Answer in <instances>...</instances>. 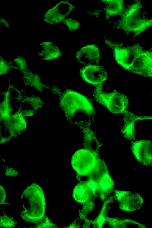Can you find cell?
Returning a JSON list of instances; mask_svg holds the SVG:
<instances>
[{"label":"cell","mask_w":152,"mask_h":228,"mask_svg":"<svg viewBox=\"0 0 152 228\" xmlns=\"http://www.w3.org/2000/svg\"><path fill=\"white\" fill-rule=\"evenodd\" d=\"M59 96V107L66 119L81 129L89 127L96 114L91 101L81 94L69 89Z\"/></svg>","instance_id":"obj_1"},{"label":"cell","mask_w":152,"mask_h":228,"mask_svg":"<svg viewBox=\"0 0 152 228\" xmlns=\"http://www.w3.org/2000/svg\"><path fill=\"white\" fill-rule=\"evenodd\" d=\"M23 210L19 215L25 222L36 224L45 215L46 203L42 188L35 183L27 187L21 197Z\"/></svg>","instance_id":"obj_2"},{"label":"cell","mask_w":152,"mask_h":228,"mask_svg":"<svg viewBox=\"0 0 152 228\" xmlns=\"http://www.w3.org/2000/svg\"><path fill=\"white\" fill-rule=\"evenodd\" d=\"M143 8L140 1H134L125 8L120 19L114 24V27L127 35L133 33L134 38L152 27V17L149 18L146 17Z\"/></svg>","instance_id":"obj_3"},{"label":"cell","mask_w":152,"mask_h":228,"mask_svg":"<svg viewBox=\"0 0 152 228\" xmlns=\"http://www.w3.org/2000/svg\"><path fill=\"white\" fill-rule=\"evenodd\" d=\"M71 165L76 172V178L79 181H82L84 178L97 175L107 165L99 156L84 148L77 151L73 154Z\"/></svg>","instance_id":"obj_4"},{"label":"cell","mask_w":152,"mask_h":228,"mask_svg":"<svg viewBox=\"0 0 152 228\" xmlns=\"http://www.w3.org/2000/svg\"><path fill=\"white\" fill-rule=\"evenodd\" d=\"M132 46V51L125 70L144 77H152V50H145L138 43Z\"/></svg>","instance_id":"obj_5"},{"label":"cell","mask_w":152,"mask_h":228,"mask_svg":"<svg viewBox=\"0 0 152 228\" xmlns=\"http://www.w3.org/2000/svg\"><path fill=\"white\" fill-rule=\"evenodd\" d=\"M103 89V84L95 86L93 96L97 102L114 114L123 113L127 110L129 101L126 95L116 90L106 92Z\"/></svg>","instance_id":"obj_6"},{"label":"cell","mask_w":152,"mask_h":228,"mask_svg":"<svg viewBox=\"0 0 152 228\" xmlns=\"http://www.w3.org/2000/svg\"><path fill=\"white\" fill-rule=\"evenodd\" d=\"M121 211L133 212L140 209L143 206L144 200L138 193L129 191L115 190L114 195Z\"/></svg>","instance_id":"obj_7"},{"label":"cell","mask_w":152,"mask_h":228,"mask_svg":"<svg viewBox=\"0 0 152 228\" xmlns=\"http://www.w3.org/2000/svg\"><path fill=\"white\" fill-rule=\"evenodd\" d=\"M130 149L136 160L142 165L149 166L152 162V142L148 140L132 141Z\"/></svg>","instance_id":"obj_8"},{"label":"cell","mask_w":152,"mask_h":228,"mask_svg":"<svg viewBox=\"0 0 152 228\" xmlns=\"http://www.w3.org/2000/svg\"><path fill=\"white\" fill-rule=\"evenodd\" d=\"M75 7L67 1H61L46 13L43 20L51 24L63 22Z\"/></svg>","instance_id":"obj_9"},{"label":"cell","mask_w":152,"mask_h":228,"mask_svg":"<svg viewBox=\"0 0 152 228\" xmlns=\"http://www.w3.org/2000/svg\"><path fill=\"white\" fill-rule=\"evenodd\" d=\"M79 73L85 81L95 86L103 84L107 77L105 69L97 65L86 66L80 69Z\"/></svg>","instance_id":"obj_10"},{"label":"cell","mask_w":152,"mask_h":228,"mask_svg":"<svg viewBox=\"0 0 152 228\" xmlns=\"http://www.w3.org/2000/svg\"><path fill=\"white\" fill-rule=\"evenodd\" d=\"M21 105L18 109L13 112L9 119L2 124L12 137L20 135L27 128V121L22 113Z\"/></svg>","instance_id":"obj_11"},{"label":"cell","mask_w":152,"mask_h":228,"mask_svg":"<svg viewBox=\"0 0 152 228\" xmlns=\"http://www.w3.org/2000/svg\"><path fill=\"white\" fill-rule=\"evenodd\" d=\"M75 57L79 63L86 66L97 65L101 58L99 49L95 44L83 47L76 53Z\"/></svg>","instance_id":"obj_12"},{"label":"cell","mask_w":152,"mask_h":228,"mask_svg":"<svg viewBox=\"0 0 152 228\" xmlns=\"http://www.w3.org/2000/svg\"><path fill=\"white\" fill-rule=\"evenodd\" d=\"M98 185V197L103 202L115 190V184L107 167H105L95 175Z\"/></svg>","instance_id":"obj_13"},{"label":"cell","mask_w":152,"mask_h":228,"mask_svg":"<svg viewBox=\"0 0 152 228\" xmlns=\"http://www.w3.org/2000/svg\"><path fill=\"white\" fill-rule=\"evenodd\" d=\"M124 125L121 129V132L126 139L134 140L136 137L135 123L141 118L133 113L126 110L123 113Z\"/></svg>","instance_id":"obj_14"},{"label":"cell","mask_w":152,"mask_h":228,"mask_svg":"<svg viewBox=\"0 0 152 228\" xmlns=\"http://www.w3.org/2000/svg\"><path fill=\"white\" fill-rule=\"evenodd\" d=\"M82 131L83 136V148L99 156V150L102 144L99 141L94 131L89 127L83 128Z\"/></svg>","instance_id":"obj_15"},{"label":"cell","mask_w":152,"mask_h":228,"mask_svg":"<svg viewBox=\"0 0 152 228\" xmlns=\"http://www.w3.org/2000/svg\"><path fill=\"white\" fill-rule=\"evenodd\" d=\"M25 85L29 86L42 93L45 90H50L51 87L44 84L37 74L31 72L28 67L22 72Z\"/></svg>","instance_id":"obj_16"},{"label":"cell","mask_w":152,"mask_h":228,"mask_svg":"<svg viewBox=\"0 0 152 228\" xmlns=\"http://www.w3.org/2000/svg\"><path fill=\"white\" fill-rule=\"evenodd\" d=\"M115 201L113 196L108 197L103 202L98 214L95 219H90L91 224L93 228H101L106 224V220L108 213L110 209L109 205Z\"/></svg>","instance_id":"obj_17"},{"label":"cell","mask_w":152,"mask_h":228,"mask_svg":"<svg viewBox=\"0 0 152 228\" xmlns=\"http://www.w3.org/2000/svg\"><path fill=\"white\" fill-rule=\"evenodd\" d=\"M72 195L76 201L81 204L94 197L92 190L84 180L79 181L74 187Z\"/></svg>","instance_id":"obj_18"},{"label":"cell","mask_w":152,"mask_h":228,"mask_svg":"<svg viewBox=\"0 0 152 228\" xmlns=\"http://www.w3.org/2000/svg\"><path fill=\"white\" fill-rule=\"evenodd\" d=\"M9 86L7 91L2 92L4 98L0 104V121L1 124L4 123L10 118L14 109L11 104L12 97Z\"/></svg>","instance_id":"obj_19"},{"label":"cell","mask_w":152,"mask_h":228,"mask_svg":"<svg viewBox=\"0 0 152 228\" xmlns=\"http://www.w3.org/2000/svg\"><path fill=\"white\" fill-rule=\"evenodd\" d=\"M103 3L106 6L103 11L106 19L108 20L112 16L120 15L123 13L125 8L124 0H102L99 3Z\"/></svg>","instance_id":"obj_20"},{"label":"cell","mask_w":152,"mask_h":228,"mask_svg":"<svg viewBox=\"0 0 152 228\" xmlns=\"http://www.w3.org/2000/svg\"><path fill=\"white\" fill-rule=\"evenodd\" d=\"M43 49L39 52L38 55L42 60H54L58 58L62 55V53L58 47L51 42H46L41 43Z\"/></svg>","instance_id":"obj_21"},{"label":"cell","mask_w":152,"mask_h":228,"mask_svg":"<svg viewBox=\"0 0 152 228\" xmlns=\"http://www.w3.org/2000/svg\"><path fill=\"white\" fill-rule=\"evenodd\" d=\"M106 223L110 228H127L129 227L138 228H146L142 224L129 218H122L116 216L115 217H107Z\"/></svg>","instance_id":"obj_22"},{"label":"cell","mask_w":152,"mask_h":228,"mask_svg":"<svg viewBox=\"0 0 152 228\" xmlns=\"http://www.w3.org/2000/svg\"><path fill=\"white\" fill-rule=\"evenodd\" d=\"M95 198L93 197L82 203L81 209L79 210V218L84 221L87 219V215L94 210L95 206Z\"/></svg>","instance_id":"obj_23"},{"label":"cell","mask_w":152,"mask_h":228,"mask_svg":"<svg viewBox=\"0 0 152 228\" xmlns=\"http://www.w3.org/2000/svg\"><path fill=\"white\" fill-rule=\"evenodd\" d=\"M21 103H27L35 112L40 109L44 103L40 97L34 95L24 96Z\"/></svg>","instance_id":"obj_24"},{"label":"cell","mask_w":152,"mask_h":228,"mask_svg":"<svg viewBox=\"0 0 152 228\" xmlns=\"http://www.w3.org/2000/svg\"><path fill=\"white\" fill-rule=\"evenodd\" d=\"M84 180L92 190L94 197L96 198L98 197V185L96 176H90Z\"/></svg>","instance_id":"obj_25"},{"label":"cell","mask_w":152,"mask_h":228,"mask_svg":"<svg viewBox=\"0 0 152 228\" xmlns=\"http://www.w3.org/2000/svg\"><path fill=\"white\" fill-rule=\"evenodd\" d=\"M4 215L0 216V226L1 227L12 228L17 224L14 218L6 215L3 211Z\"/></svg>","instance_id":"obj_26"},{"label":"cell","mask_w":152,"mask_h":228,"mask_svg":"<svg viewBox=\"0 0 152 228\" xmlns=\"http://www.w3.org/2000/svg\"><path fill=\"white\" fill-rule=\"evenodd\" d=\"M0 75L7 74L12 69H13V62L4 60L0 55Z\"/></svg>","instance_id":"obj_27"},{"label":"cell","mask_w":152,"mask_h":228,"mask_svg":"<svg viewBox=\"0 0 152 228\" xmlns=\"http://www.w3.org/2000/svg\"><path fill=\"white\" fill-rule=\"evenodd\" d=\"M34 227L39 228L58 227L45 214L43 219L37 224H35Z\"/></svg>","instance_id":"obj_28"},{"label":"cell","mask_w":152,"mask_h":228,"mask_svg":"<svg viewBox=\"0 0 152 228\" xmlns=\"http://www.w3.org/2000/svg\"><path fill=\"white\" fill-rule=\"evenodd\" d=\"M63 22L67 27L69 30L70 31L77 30L80 25V22L71 18H67L64 20Z\"/></svg>","instance_id":"obj_29"},{"label":"cell","mask_w":152,"mask_h":228,"mask_svg":"<svg viewBox=\"0 0 152 228\" xmlns=\"http://www.w3.org/2000/svg\"><path fill=\"white\" fill-rule=\"evenodd\" d=\"M5 169V175L7 176L15 177L19 175V172L12 167H6Z\"/></svg>","instance_id":"obj_30"},{"label":"cell","mask_w":152,"mask_h":228,"mask_svg":"<svg viewBox=\"0 0 152 228\" xmlns=\"http://www.w3.org/2000/svg\"><path fill=\"white\" fill-rule=\"evenodd\" d=\"M0 205H6L8 204L10 205V204L5 202L6 197V194L5 191L4 189L0 185Z\"/></svg>","instance_id":"obj_31"},{"label":"cell","mask_w":152,"mask_h":228,"mask_svg":"<svg viewBox=\"0 0 152 228\" xmlns=\"http://www.w3.org/2000/svg\"><path fill=\"white\" fill-rule=\"evenodd\" d=\"M36 112L33 109H26L23 110L22 109V113L25 117L32 116L34 115Z\"/></svg>","instance_id":"obj_32"},{"label":"cell","mask_w":152,"mask_h":228,"mask_svg":"<svg viewBox=\"0 0 152 228\" xmlns=\"http://www.w3.org/2000/svg\"><path fill=\"white\" fill-rule=\"evenodd\" d=\"M80 219L78 218H76L68 226L64 227V228H80L82 227V226L79 223Z\"/></svg>","instance_id":"obj_33"},{"label":"cell","mask_w":152,"mask_h":228,"mask_svg":"<svg viewBox=\"0 0 152 228\" xmlns=\"http://www.w3.org/2000/svg\"><path fill=\"white\" fill-rule=\"evenodd\" d=\"M50 91L53 94L58 96L61 95L62 92L59 88L54 85L51 87Z\"/></svg>","instance_id":"obj_34"},{"label":"cell","mask_w":152,"mask_h":228,"mask_svg":"<svg viewBox=\"0 0 152 228\" xmlns=\"http://www.w3.org/2000/svg\"><path fill=\"white\" fill-rule=\"evenodd\" d=\"M12 137L10 135L3 136L1 135L0 144L6 143L9 142Z\"/></svg>","instance_id":"obj_35"},{"label":"cell","mask_w":152,"mask_h":228,"mask_svg":"<svg viewBox=\"0 0 152 228\" xmlns=\"http://www.w3.org/2000/svg\"><path fill=\"white\" fill-rule=\"evenodd\" d=\"M0 22L7 27H9L10 26L8 22L4 19L1 18L0 19Z\"/></svg>","instance_id":"obj_36"},{"label":"cell","mask_w":152,"mask_h":228,"mask_svg":"<svg viewBox=\"0 0 152 228\" xmlns=\"http://www.w3.org/2000/svg\"><path fill=\"white\" fill-rule=\"evenodd\" d=\"M151 80H152V77H151Z\"/></svg>","instance_id":"obj_37"},{"label":"cell","mask_w":152,"mask_h":228,"mask_svg":"<svg viewBox=\"0 0 152 228\" xmlns=\"http://www.w3.org/2000/svg\"><path fill=\"white\" fill-rule=\"evenodd\" d=\"M151 166H152V164H151Z\"/></svg>","instance_id":"obj_38"},{"label":"cell","mask_w":152,"mask_h":228,"mask_svg":"<svg viewBox=\"0 0 152 228\" xmlns=\"http://www.w3.org/2000/svg\"></svg>","instance_id":"obj_39"}]
</instances>
